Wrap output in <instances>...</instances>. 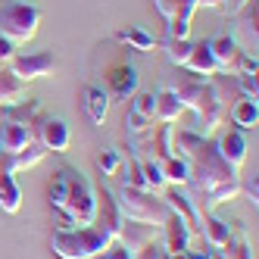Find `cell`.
I'll return each mask as SVG.
<instances>
[{"label":"cell","mask_w":259,"mask_h":259,"mask_svg":"<svg viewBox=\"0 0 259 259\" xmlns=\"http://www.w3.org/2000/svg\"><path fill=\"white\" fill-rule=\"evenodd\" d=\"M172 91L181 97L184 109H191V113L197 116V125H200L197 132L203 138H212L219 132V125L225 122V103L219 100V94H215V88L209 84V78L191 75V72H188Z\"/></svg>","instance_id":"1"},{"label":"cell","mask_w":259,"mask_h":259,"mask_svg":"<svg viewBox=\"0 0 259 259\" xmlns=\"http://www.w3.org/2000/svg\"><path fill=\"white\" fill-rule=\"evenodd\" d=\"M116 240V231H109L103 222H91L84 228H53L50 250L57 259H97Z\"/></svg>","instance_id":"2"},{"label":"cell","mask_w":259,"mask_h":259,"mask_svg":"<svg viewBox=\"0 0 259 259\" xmlns=\"http://www.w3.org/2000/svg\"><path fill=\"white\" fill-rule=\"evenodd\" d=\"M188 162H191V181H188V184L194 188V197H191L194 206H200L203 197H209L215 188H222V184L240 178V172L231 169V165L222 159V153L215 150V141H212V138L203 141Z\"/></svg>","instance_id":"3"},{"label":"cell","mask_w":259,"mask_h":259,"mask_svg":"<svg viewBox=\"0 0 259 259\" xmlns=\"http://www.w3.org/2000/svg\"><path fill=\"white\" fill-rule=\"evenodd\" d=\"M60 215H63L60 228H84L97 219V188L78 169L69 172V194H66Z\"/></svg>","instance_id":"4"},{"label":"cell","mask_w":259,"mask_h":259,"mask_svg":"<svg viewBox=\"0 0 259 259\" xmlns=\"http://www.w3.org/2000/svg\"><path fill=\"white\" fill-rule=\"evenodd\" d=\"M119 212L128 222H144V225H156L162 228V222L169 219V203H165L156 191H141V188H122L116 191Z\"/></svg>","instance_id":"5"},{"label":"cell","mask_w":259,"mask_h":259,"mask_svg":"<svg viewBox=\"0 0 259 259\" xmlns=\"http://www.w3.org/2000/svg\"><path fill=\"white\" fill-rule=\"evenodd\" d=\"M41 28V10L25 0H13L0 10V34L13 44V47H25L28 41L38 38Z\"/></svg>","instance_id":"6"},{"label":"cell","mask_w":259,"mask_h":259,"mask_svg":"<svg viewBox=\"0 0 259 259\" xmlns=\"http://www.w3.org/2000/svg\"><path fill=\"white\" fill-rule=\"evenodd\" d=\"M7 69L16 78L22 81H38V78H50L53 69H57V57L53 50H38V53H22V57H13L7 63Z\"/></svg>","instance_id":"7"},{"label":"cell","mask_w":259,"mask_h":259,"mask_svg":"<svg viewBox=\"0 0 259 259\" xmlns=\"http://www.w3.org/2000/svg\"><path fill=\"white\" fill-rule=\"evenodd\" d=\"M231 38L237 41V47L244 50V53H253L256 57V44H259V31H256V22H259V7H256V0H250L247 7H240L234 16H231Z\"/></svg>","instance_id":"8"},{"label":"cell","mask_w":259,"mask_h":259,"mask_svg":"<svg viewBox=\"0 0 259 259\" xmlns=\"http://www.w3.org/2000/svg\"><path fill=\"white\" fill-rule=\"evenodd\" d=\"M34 141H38L47 153H66L72 135H69V125L63 119H53V116H38L34 122Z\"/></svg>","instance_id":"9"},{"label":"cell","mask_w":259,"mask_h":259,"mask_svg":"<svg viewBox=\"0 0 259 259\" xmlns=\"http://www.w3.org/2000/svg\"><path fill=\"white\" fill-rule=\"evenodd\" d=\"M197 231L181 215H175V212H169V219H165L162 228H159V237H162L165 253H184V250H191V237Z\"/></svg>","instance_id":"10"},{"label":"cell","mask_w":259,"mask_h":259,"mask_svg":"<svg viewBox=\"0 0 259 259\" xmlns=\"http://www.w3.org/2000/svg\"><path fill=\"white\" fill-rule=\"evenodd\" d=\"M28 144H34V125L0 119V153H19Z\"/></svg>","instance_id":"11"},{"label":"cell","mask_w":259,"mask_h":259,"mask_svg":"<svg viewBox=\"0 0 259 259\" xmlns=\"http://www.w3.org/2000/svg\"><path fill=\"white\" fill-rule=\"evenodd\" d=\"M197 234L203 237V244H206V247H225L228 240L234 237V231H231L228 222L219 219V215H212V212H200V219H197Z\"/></svg>","instance_id":"12"},{"label":"cell","mask_w":259,"mask_h":259,"mask_svg":"<svg viewBox=\"0 0 259 259\" xmlns=\"http://www.w3.org/2000/svg\"><path fill=\"white\" fill-rule=\"evenodd\" d=\"M215 150L222 153V159H225L231 169L240 172V165H244V159H247V138H244V132H237V128L222 132L215 138Z\"/></svg>","instance_id":"13"},{"label":"cell","mask_w":259,"mask_h":259,"mask_svg":"<svg viewBox=\"0 0 259 259\" xmlns=\"http://www.w3.org/2000/svg\"><path fill=\"white\" fill-rule=\"evenodd\" d=\"M209 50H212V60H215L219 72L234 75V72H237V60H240V53H244V50L237 47V41L231 38V34L225 31V34H219V38H212L209 41Z\"/></svg>","instance_id":"14"},{"label":"cell","mask_w":259,"mask_h":259,"mask_svg":"<svg viewBox=\"0 0 259 259\" xmlns=\"http://www.w3.org/2000/svg\"><path fill=\"white\" fill-rule=\"evenodd\" d=\"M106 84H109V94H113L116 100L135 97V91H138V69L128 66V63H119V66L109 69Z\"/></svg>","instance_id":"15"},{"label":"cell","mask_w":259,"mask_h":259,"mask_svg":"<svg viewBox=\"0 0 259 259\" xmlns=\"http://www.w3.org/2000/svg\"><path fill=\"white\" fill-rule=\"evenodd\" d=\"M81 106H84L91 125L103 128V122H106V116H109V94H106L100 84H84V88H81Z\"/></svg>","instance_id":"16"},{"label":"cell","mask_w":259,"mask_h":259,"mask_svg":"<svg viewBox=\"0 0 259 259\" xmlns=\"http://www.w3.org/2000/svg\"><path fill=\"white\" fill-rule=\"evenodd\" d=\"M159 237V228L156 225H144V222H122V228H119V244L128 250V253H135V250H141L144 244H150V240H156Z\"/></svg>","instance_id":"17"},{"label":"cell","mask_w":259,"mask_h":259,"mask_svg":"<svg viewBox=\"0 0 259 259\" xmlns=\"http://www.w3.org/2000/svg\"><path fill=\"white\" fill-rule=\"evenodd\" d=\"M181 113H184V103H181V97L175 94L172 88H159V91H156V109H153V122H159V125H175V122L181 119Z\"/></svg>","instance_id":"18"},{"label":"cell","mask_w":259,"mask_h":259,"mask_svg":"<svg viewBox=\"0 0 259 259\" xmlns=\"http://www.w3.org/2000/svg\"><path fill=\"white\" fill-rule=\"evenodd\" d=\"M22 100H28V81L16 78L13 72L0 63V109H4V106H16Z\"/></svg>","instance_id":"19"},{"label":"cell","mask_w":259,"mask_h":259,"mask_svg":"<svg viewBox=\"0 0 259 259\" xmlns=\"http://www.w3.org/2000/svg\"><path fill=\"white\" fill-rule=\"evenodd\" d=\"M184 72H191V75H203V78H209V75L219 72V66L212 60V50H209V41H194L191 57H188V63H184Z\"/></svg>","instance_id":"20"},{"label":"cell","mask_w":259,"mask_h":259,"mask_svg":"<svg viewBox=\"0 0 259 259\" xmlns=\"http://www.w3.org/2000/svg\"><path fill=\"white\" fill-rule=\"evenodd\" d=\"M228 116L237 125V132H250V128H256V122H259V103L250 100V97H237L231 103V109H228Z\"/></svg>","instance_id":"21"},{"label":"cell","mask_w":259,"mask_h":259,"mask_svg":"<svg viewBox=\"0 0 259 259\" xmlns=\"http://www.w3.org/2000/svg\"><path fill=\"white\" fill-rule=\"evenodd\" d=\"M116 41H119V44H128V47L138 50V53H153V50H159V41L153 38V34H147L144 28H138V25L119 28V31H116Z\"/></svg>","instance_id":"22"},{"label":"cell","mask_w":259,"mask_h":259,"mask_svg":"<svg viewBox=\"0 0 259 259\" xmlns=\"http://www.w3.org/2000/svg\"><path fill=\"white\" fill-rule=\"evenodd\" d=\"M162 200L169 203V209L175 212V215H181L184 222H188V225L197 231V219H200V212H197V206H194V200L188 197V194H181L178 188H169L162 194Z\"/></svg>","instance_id":"23"},{"label":"cell","mask_w":259,"mask_h":259,"mask_svg":"<svg viewBox=\"0 0 259 259\" xmlns=\"http://www.w3.org/2000/svg\"><path fill=\"white\" fill-rule=\"evenodd\" d=\"M206 141L197 128H172V153L181 156V159H191L194 150Z\"/></svg>","instance_id":"24"},{"label":"cell","mask_w":259,"mask_h":259,"mask_svg":"<svg viewBox=\"0 0 259 259\" xmlns=\"http://www.w3.org/2000/svg\"><path fill=\"white\" fill-rule=\"evenodd\" d=\"M19 206H22V191L16 184V175L0 172V209L13 215V212H19Z\"/></svg>","instance_id":"25"},{"label":"cell","mask_w":259,"mask_h":259,"mask_svg":"<svg viewBox=\"0 0 259 259\" xmlns=\"http://www.w3.org/2000/svg\"><path fill=\"white\" fill-rule=\"evenodd\" d=\"M162 162V175L169 188H184L191 181V162L181 159V156H169V159H159Z\"/></svg>","instance_id":"26"},{"label":"cell","mask_w":259,"mask_h":259,"mask_svg":"<svg viewBox=\"0 0 259 259\" xmlns=\"http://www.w3.org/2000/svg\"><path fill=\"white\" fill-rule=\"evenodd\" d=\"M159 47H162V53H165V60H169L175 69H184V63H188V57H191L194 41H191V38H162Z\"/></svg>","instance_id":"27"},{"label":"cell","mask_w":259,"mask_h":259,"mask_svg":"<svg viewBox=\"0 0 259 259\" xmlns=\"http://www.w3.org/2000/svg\"><path fill=\"white\" fill-rule=\"evenodd\" d=\"M69 165L66 169H57L53 172V178H50V184H47V203H50V209H63V203H66V194H69Z\"/></svg>","instance_id":"28"},{"label":"cell","mask_w":259,"mask_h":259,"mask_svg":"<svg viewBox=\"0 0 259 259\" xmlns=\"http://www.w3.org/2000/svg\"><path fill=\"white\" fill-rule=\"evenodd\" d=\"M141 172H144V181H147V188H150V191H162V188H169V184H165V175H162V162L153 156H144L141 159Z\"/></svg>","instance_id":"29"},{"label":"cell","mask_w":259,"mask_h":259,"mask_svg":"<svg viewBox=\"0 0 259 259\" xmlns=\"http://www.w3.org/2000/svg\"><path fill=\"white\" fill-rule=\"evenodd\" d=\"M122 184L125 188H141V191H150L147 188V181H144V172H141V159H122Z\"/></svg>","instance_id":"30"},{"label":"cell","mask_w":259,"mask_h":259,"mask_svg":"<svg viewBox=\"0 0 259 259\" xmlns=\"http://www.w3.org/2000/svg\"><path fill=\"white\" fill-rule=\"evenodd\" d=\"M153 128V119H147V116H141V113H135L132 106H128V113H125V135H132V138H141V135H147Z\"/></svg>","instance_id":"31"},{"label":"cell","mask_w":259,"mask_h":259,"mask_svg":"<svg viewBox=\"0 0 259 259\" xmlns=\"http://www.w3.org/2000/svg\"><path fill=\"white\" fill-rule=\"evenodd\" d=\"M132 109L147 119H153V109H156V94L153 91H135V97H132Z\"/></svg>","instance_id":"32"},{"label":"cell","mask_w":259,"mask_h":259,"mask_svg":"<svg viewBox=\"0 0 259 259\" xmlns=\"http://www.w3.org/2000/svg\"><path fill=\"white\" fill-rule=\"evenodd\" d=\"M97 169H100V175H103V178L119 175V169H122V156H119L116 150H103V153L97 156Z\"/></svg>","instance_id":"33"},{"label":"cell","mask_w":259,"mask_h":259,"mask_svg":"<svg viewBox=\"0 0 259 259\" xmlns=\"http://www.w3.org/2000/svg\"><path fill=\"white\" fill-rule=\"evenodd\" d=\"M222 250H225L228 259H253V250H250V244H247L244 237H231Z\"/></svg>","instance_id":"34"},{"label":"cell","mask_w":259,"mask_h":259,"mask_svg":"<svg viewBox=\"0 0 259 259\" xmlns=\"http://www.w3.org/2000/svg\"><path fill=\"white\" fill-rule=\"evenodd\" d=\"M165 256H169V253H165V247H162V237L150 240V244H144L141 250L132 253V259H165Z\"/></svg>","instance_id":"35"},{"label":"cell","mask_w":259,"mask_h":259,"mask_svg":"<svg viewBox=\"0 0 259 259\" xmlns=\"http://www.w3.org/2000/svg\"><path fill=\"white\" fill-rule=\"evenodd\" d=\"M234 88H237V94H240V97H250V100L259 97L256 75H234Z\"/></svg>","instance_id":"36"},{"label":"cell","mask_w":259,"mask_h":259,"mask_svg":"<svg viewBox=\"0 0 259 259\" xmlns=\"http://www.w3.org/2000/svg\"><path fill=\"white\" fill-rule=\"evenodd\" d=\"M240 194H244L253 206L259 203V181H256V175H247V178H240Z\"/></svg>","instance_id":"37"},{"label":"cell","mask_w":259,"mask_h":259,"mask_svg":"<svg viewBox=\"0 0 259 259\" xmlns=\"http://www.w3.org/2000/svg\"><path fill=\"white\" fill-rule=\"evenodd\" d=\"M97 259H132V253H128V250L119 244V240H113V244H109V247H106Z\"/></svg>","instance_id":"38"},{"label":"cell","mask_w":259,"mask_h":259,"mask_svg":"<svg viewBox=\"0 0 259 259\" xmlns=\"http://www.w3.org/2000/svg\"><path fill=\"white\" fill-rule=\"evenodd\" d=\"M13 57H16V47H13V44H10V41L4 38V34H0V63L7 66V63H10Z\"/></svg>","instance_id":"39"},{"label":"cell","mask_w":259,"mask_h":259,"mask_svg":"<svg viewBox=\"0 0 259 259\" xmlns=\"http://www.w3.org/2000/svg\"><path fill=\"white\" fill-rule=\"evenodd\" d=\"M247 4H250V0H225V4H222V13H225L228 19H231V16H234L240 7H247Z\"/></svg>","instance_id":"40"},{"label":"cell","mask_w":259,"mask_h":259,"mask_svg":"<svg viewBox=\"0 0 259 259\" xmlns=\"http://www.w3.org/2000/svg\"><path fill=\"white\" fill-rule=\"evenodd\" d=\"M197 4V10L203 7V10H222V4H225V0H194Z\"/></svg>","instance_id":"41"},{"label":"cell","mask_w":259,"mask_h":259,"mask_svg":"<svg viewBox=\"0 0 259 259\" xmlns=\"http://www.w3.org/2000/svg\"><path fill=\"white\" fill-rule=\"evenodd\" d=\"M184 253H188V259H206V256H209V247L203 244L200 250H184Z\"/></svg>","instance_id":"42"},{"label":"cell","mask_w":259,"mask_h":259,"mask_svg":"<svg viewBox=\"0 0 259 259\" xmlns=\"http://www.w3.org/2000/svg\"><path fill=\"white\" fill-rule=\"evenodd\" d=\"M206 259H228V256H225V250H222V247H209V256Z\"/></svg>","instance_id":"43"},{"label":"cell","mask_w":259,"mask_h":259,"mask_svg":"<svg viewBox=\"0 0 259 259\" xmlns=\"http://www.w3.org/2000/svg\"><path fill=\"white\" fill-rule=\"evenodd\" d=\"M165 259H188V253H169Z\"/></svg>","instance_id":"44"}]
</instances>
